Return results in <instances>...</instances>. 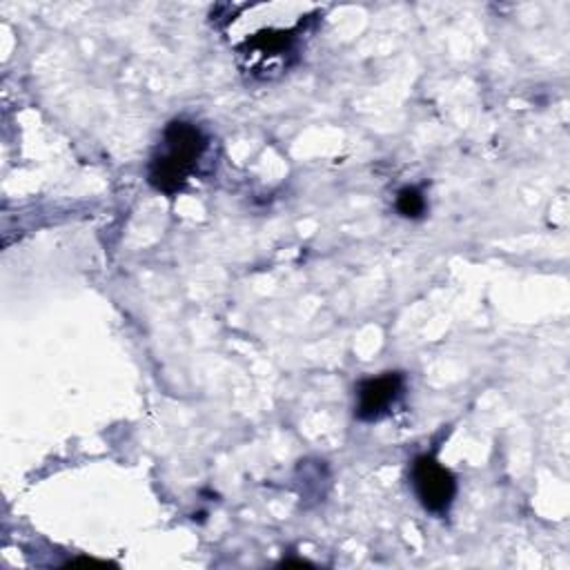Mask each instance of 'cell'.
I'll use <instances>...</instances> for the list:
<instances>
[{"label": "cell", "mask_w": 570, "mask_h": 570, "mask_svg": "<svg viewBox=\"0 0 570 570\" xmlns=\"http://www.w3.org/2000/svg\"><path fill=\"white\" fill-rule=\"evenodd\" d=\"M412 488L419 503L434 514H443L450 510L456 497V479L454 474L441 465L434 456L421 454L412 463Z\"/></svg>", "instance_id": "obj_3"}, {"label": "cell", "mask_w": 570, "mask_h": 570, "mask_svg": "<svg viewBox=\"0 0 570 570\" xmlns=\"http://www.w3.org/2000/svg\"><path fill=\"white\" fill-rule=\"evenodd\" d=\"M403 390L405 376L401 372H383L381 376L363 379L356 385L354 416L365 423L383 419L396 405Z\"/></svg>", "instance_id": "obj_4"}, {"label": "cell", "mask_w": 570, "mask_h": 570, "mask_svg": "<svg viewBox=\"0 0 570 570\" xmlns=\"http://www.w3.org/2000/svg\"><path fill=\"white\" fill-rule=\"evenodd\" d=\"M209 136L189 120H171L149 158L147 180L163 194L180 191L187 180L196 174L200 160L209 149Z\"/></svg>", "instance_id": "obj_1"}, {"label": "cell", "mask_w": 570, "mask_h": 570, "mask_svg": "<svg viewBox=\"0 0 570 570\" xmlns=\"http://www.w3.org/2000/svg\"><path fill=\"white\" fill-rule=\"evenodd\" d=\"M394 207H396V212H399L403 218L416 220V218H421V216L425 214L428 203H425L423 191H421L419 187H412V185H410V187L399 189L396 200H394Z\"/></svg>", "instance_id": "obj_5"}, {"label": "cell", "mask_w": 570, "mask_h": 570, "mask_svg": "<svg viewBox=\"0 0 570 570\" xmlns=\"http://www.w3.org/2000/svg\"><path fill=\"white\" fill-rule=\"evenodd\" d=\"M298 29H261L236 47L238 65L258 80H269L296 60Z\"/></svg>", "instance_id": "obj_2"}]
</instances>
